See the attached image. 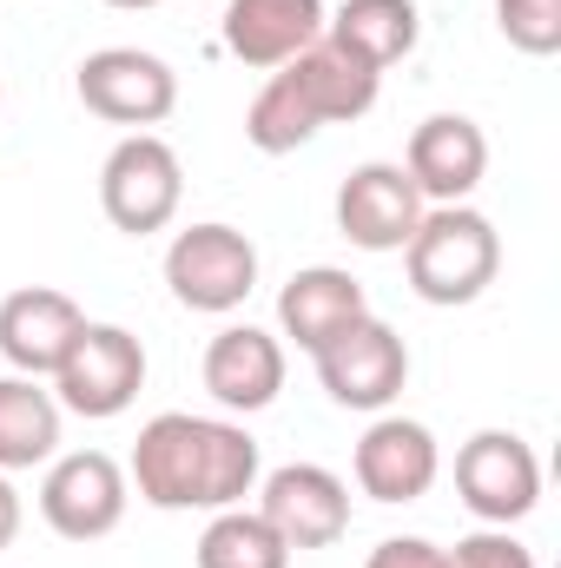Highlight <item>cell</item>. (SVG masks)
I'll use <instances>...</instances> for the list:
<instances>
[{"mask_svg": "<svg viewBox=\"0 0 561 568\" xmlns=\"http://www.w3.org/2000/svg\"><path fill=\"white\" fill-rule=\"evenodd\" d=\"M265 463H258V436L232 417H192V410H165L140 429L126 483L140 489V503L185 516V509H238L258 489Z\"/></svg>", "mask_w": 561, "mask_h": 568, "instance_id": "cell-1", "label": "cell"}, {"mask_svg": "<svg viewBox=\"0 0 561 568\" xmlns=\"http://www.w3.org/2000/svg\"><path fill=\"white\" fill-rule=\"evenodd\" d=\"M404 272H410V291L436 311L476 304L502 272V239L476 205H429L404 245Z\"/></svg>", "mask_w": 561, "mask_h": 568, "instance_id": "cell-2", "label": "cell"}, {"mask_svg": "<svg viewBox=\"0 0 561 568\" xmlns=\"http://www.w3.org/2000/svg\"><path fill=\"white\" fill-rule=\"evenodd\" d=\"M310 364H317V384H324V397L337 410L384 417L404 397V384H410V344L377 311H364L357 324H344L324 351H310Z\"/></svg>", "mask_w": 561, "mask_h": 568, "instance_id": "cell-3", "label": "cell"}, {"mask_svg": "<svg viewBox=\"0 0 561 568\" xmlns=\"http://www.w3.org/2000/svg\"><path fill=\"white\" fill-rule=\"evenodd\" d=\"M140 390H145V344L140 337L126 324H80L73 351L53 371L60 410L86 417V424H106V417H126Z\"/></svg>", "mask_w": 561, "mask_h": 568, "instance_id": "cell-4", "label": "cell"}, {"mask_svg": "<svg viewBox=\"0 0 561 568\" xmlns=\"http://www.w3.org/2000/svg\"><path fill=\"white\" fill-rule=\"evenodd\" d=\"M178 199H185V165L159 133H126L106 152V165H100V212H106L113 232H126V239L165 232L178 219Z\"/></svg>", "mask_w": 561, "mask_h": 568, "instance_id": "cell-5", "label": "cell"}, {"mask_svg": "<svg viewBox=\"0 0 561 568\" xmlns=\"http://www.w3.org/2000/svg\"><path fill=\"white\" fill-rule=\"evenodd\" d=\"M165 284L185 311H205V317H225L238 311L252 291H258V245L238 232V225H185L172 245H165Z\"/></svg>", "mask_w": 561, "mask_h": 568, "instance_id": "cell-6", "label": "cell"}, {"mask_svg": "<svg viewBox=\"0 0 561 568\" xmlns=\"http://www.w3.org/2000/svg\"><path fill=\"white\" fill-rule=\"evenodd\" d=\"M456 496L482 529H509L542 503V463L516 429H476L456 449Z\"/></svg>", "mask_w": 561, "mask_h": 568, "instance_id": "cell-7", "label": "cell"}, {"mask_svg": "<svg viewBox=\"0 0 561 568\" xmlns=\"http://www.w3.org/2000/svg\"><path fill=\"white\" fill-rule=\"evenodd\" d=\"M126 503H133V483L126 469L106 456V449H73V456H53L47 463V483H40V516L60 542H100L126 523Z\"/></svg>", "mask_w": 561, "mask_h": 568, "instance_id": "cell-8", "label": "cell"}, {"mask_svg": "<svg viewBox=\"0 0 561 568\" xmlns=\"http://www.w3.org/2000/svg\"><path fill=\"white\" fill-rule=\"evenodd\" d=\"M73 93H80V106H86L93 120L145 133V126L172 120V106H178V73H172L159 53H140V47H100V53L80 60Z\"/></svg>", "mask_w": 561, "mask_h": 568, "instance_id": "cell-9", "label": "cell"}, {"mask_svg": "<svg viewBox=\"0 0 561 568\" xmlns=\"http://www.w3.org/2000/svg\"><path fill=\"white\" fill-rule=\"evenodd\" d=\"M258 516L278 529V542L290 556L297 549H330L350 529V489L324 463H284L272 476H258Z\"/></svg>", "mask_w": 561, "mask_h": 568, "instance_id": "cell-10", "label": "cell"}, {"mask_svg": "<svg viewBox=\"0 0 561 568\" xmlns=\"http://www.w3.org/2000/svg\"><path fill=\"white\" fill-rule=\"evenodd\" d=\"M422 212H429L422 192L410 185V172L390 165V159H364L337 185V232L357 252H404L410 232L422 225Z\"/></svg>", "mask_w": 561, "mask_h": 568, "instance_id": "cell-11", "label": "cell"}, {"mask_svg": "<svg viewBox=\"0 0 561 568\" xmlns=\"http://www.w3.org/2000/svg\"><path fill=\"white\" fill-rule=\"evenodd\" d=\"M350 476L370 503H417L442 476V449H436L429 424H417V417H377L357 436Z\"/></svg>", "mask_w": 561, "mask_h": 568, "instance_id": "cell-12", "label": "cell"}, {"mask_svg": "<svg viewBox=\"0 0 561 568\" xmlns=\"http://www.w3.org/2000/svg\"><path fill=\"white\" fill-rule=\"evenodd\" d=\"M404 172L422 192V205H469V192L489 172V140H482V126L469 113H429L410 133Z\"/></svg>", "mask_w": 561, "mask_h": 568, "instance_id": "cell-13", "label": "cell"}, {"mask_svg": "<svg viewBox=\"0 0 561 568\" xmlns=\"http://www.w3.org/2000/svg\"><path fill=\"white\" fill-rule=\"evenodd\" d=\"M80 324H86V311H80L67 291H53V284H20V291L0 297V357H7L20 377H53L60 357L73 351Z\"/></svg>", "mask_w": 561, "mask_h": 568, "instance_id": "cell-14", "label": "cell"}, {"mask_svg": "<svg viewBox=\"0 0 561 568\" xmlns=\"http://www.w3.org/2000/svg\"><path fill=\"white\" fill-rule=\"evenodd\" d=\"M205 390L218 410L232 417H252V410H272L284 390V344L258 324H225L212 344H205V364H198Z\"/></svg>", "mask_w": 561, "mask_h": 568, "instance_id": "cell-15", "label": "cell"}, {"mask_svg": "<svg viewBox=\"0 0 561 568\" xmlns=\"http://www.w3.org/2000/svg\"><path fill=\"white\" fill-rule=\"evenodd\" d=\"M324 0H232L225 7V53L278 73L284 60H297L310 40H324Z\"/></svg>", "mask_w": 561, "mask_h": 568, "instance_id": "cell-16", "label": "cell"}, {"mask_svg": "<svg viewBox=\"0 0 561 568\" xmlns=\"http://www.w3.org/2000/svg\"><path fill=\"white\" fill-rule=\"evenodd\" d=\"M370 311V297H364V284L350 278V272H337V265H304V272H290L278 291V331L297 344V351H324L344 324H357Z\"/></svg>", "mask_w": 561, "mask_h": 568, "instance_id": "cell-17", "label": "cell"}, {"mask_svg": "<svg viewBox=\"0 0 561 568\" xmlns=\"http://www.w3.org/2000/svg\"><path fill=\"white\" fill-rule=\"evenodd\" d=\"M284 73L297 80V93L310 100V113H317L324 126H337V120H364V113L377 106V93H384V73L364 67L357 53H344L330 33L310 40L297 60H284Z\"/></svg>", "mask_w": 561, "mask_h": 568, "instance_id": "cell-18", "label": "cell"}, {"mask_svg": "<svg viewBox=\"0 0 561 568\" xmlns=\"http://www.w3.org/2000/svg\"><path fill=\"white\" fill-rule=\"evenodd\" d=\"M324 33L344 47V53H357L364 67H397V60H410L422 40V13L417 0H344L330 20H324Z\"/></svg>", "mask_w": 561, "mask_h": 568, "instance_id": "cell-19", "label": "cell"}, {"mask_svg": "<svg viewBox=\"0 0 561 568\" xmlns=\"http://www.w3.org/2000/svg\"><path fill=\"white\" fill-rule=\"evenodd\" d=\"M60 397L40 390V377H0V476L13 469H40L60 449Z\"/></svg>", "mask_w": 561, "mask_h": 568, "instance_id": "cell-20", "label": "cell"}, {"mask_svg": "<svg viewBox=\"0 0 561 568\" xmlns=\"http://www.w3.org/2000/svg\"><path fill=\"white\" fill-rule=\"evenodd\" d=\"M317 133H324V120L310 113V100L297 93V80L278 67V73L252 93V106H245V140L258 145L265 159H284V152L310 145Z\"/></svg>", "mask_w": 561, "mask_h": 568, "instance_id": "cell-21", "label": "cell"}, {"mask_svg": "<svg viewBox=\"0 0 561 568\" xmlns=\"http://www.w3.org/2000/svg\"><path fill=\"white\" fill-rule=\"evenodd\" d=\"M198 568H290V549L278 542V529L258 509H218L198 536Z\"/></svg>", "mask_w": 561, "mask_h": 568, "instance_id": "cell-22", "label": "cell"}, {"mask_svg": "<svg viewBox=\"0 0 561 568\" xmlns=\"http://www.w3.org/2000/svg\"><path fill=\"white\" fill-rule=\"evenodd\" d=\"M496 27L529 60L561 53V0H496Z\"/></svg>", "mask_w": 561, "mask_h": 568, "instance_id": "cell-23", "label": "cell"}, {"mask_svg": "<svg viewBox=\"0 0 561 568\" xmlns=\"http://www.w3.org/2000/svg\"><path fill=\"white\" fill-rule=\"evenodd\" d=\"M449 568H536V549L516 542L509 529H476L449 549Z\"/></svg>", "mask_w": 561, "mask_h": 568, "instance_id": "cell-24", "label": "cell"}, {"mask_svg": "<svg viewBox=\"0 0 561 568\" xmlns=\"http://www.w3.org/2000/svg\"><path fill=\"white\" fill-rule=\"evenodd\" d=\"M364 568H449V549H436V542H422V536H390V542L370 549Z\"/></svg>", "mask_w": 561, "mask_h": 568, "instance_id": "cell-25", "label": "cell"}, {"mask_svg": "<svg viewBox=\"0 0 561 568\" xmlns=\"http://www.w3.org/2000/svg\"><path fill=\"white\" fill-rule=\"evenodd\" d=\"M20 536V496H13V483L0 476V549Z\"/></svg>", "mask_w": 561, "mask_h": 568, "instance_id": "cell-26", "label": "cell"}, {"mask_svg": "<svg viewBox=\"0 0 561 568\" xmlns=\"http://www.w3.org/2000/svg\"><path fill=\"white\" fill-rule=\"evenodd\" d=\"M106 7H120V13H145V7H159V0H106Z\"/></svg>", "mask_w": 561, "mask_h": 568, "instance_id": "cell-27", "label": "cell"}, {"mask_svg": "<svg viewBox=\"0 0 561 568\" xmlns=\"http://www.w3.org/2000/svg\"><path fill=\"white\" fill-rule=\"evenodd\" d=\"M0 106H7V87H0Z\"/></svg>", "mask_w": 561, "mask_h": 568, "instance_id": "cell-28", "label": "cell"}]
</instances>
